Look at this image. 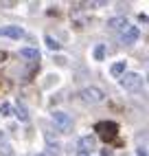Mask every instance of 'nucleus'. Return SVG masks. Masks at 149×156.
<instances>
[{
    "label": "nucleus",
    "instance_id": "nucleus-16",
    "mask_svg": "<svg viewBox=\"0 0 149 156\" xmlns=\"http://www.w3.org/2000/svg\"><path fill=\"white\" fill-rule=\"evenodd\" d=\"M136 156H149V152H147V147H143V145H140V147H138V150H136Z\"/></svg>",
    "mask_w": 149,
    "mask_h": 156
},
{
    "label": "nucleus",
    "instance_id": "nucleus-18",
    "mask_svg": "<svg viewBox=\"0 0 149 156\" xmlns=\"http://www.w3.org/2000/svg\"><path fill=\"white\" fill-rule=\"evenodd\" d=\"M2 141H5V132H0V145H2Z\"/></svg>",
    "mask_w": 149,
    "mask_h": 156
},
{
    "label": "nucleus",
    "instance_id": "nucleus-9",
    "mask_svg": "<svg viewBox=\"0 0 149 156\" xmlns=\"http://www.w3.org/2000/svg\"><path fill=\"white\" fill-rule=\"evenodd\" d=\"M108 27H110L112 31H125L127 27H130V22H127V18L116 16V18H110V20H108Z\"/></svg>",
    "mask_w": 149,
    "mask_h": 156
},
{
    "label": "nucleus",
    "instance_id": "nucleus-15",
    "mask_svg": "<svg viewBox=\"0 0 149 156\" xmlns=\"http://www.w3.org/2000/svg\"><path fill=\"white\" fill-rule=\"evenodd\" d=\"M0 114L2 117H9V114H13V108H11V103H0Z\"/></svg>",
    "mask_w": 149,
    "mask_h": 156
},
{
    "label": "nucleus",
    "instance_id": "nucleus-2",
    "mask_svg": "<svg viewBox=\"0 0 149 156\" xmlns=\"http://www.w3.org/2000/svg\"><path fill=\"white\" fill-rule=\"evenodd\" d=\"M140 86H143V77L138 75V73H125V75L121 77V88L130 90V92L138 90Z\"/></svg>",
    "mask_w": 149,
    "mask_h": 156
},
{
    "label": "nucleus",
    "instance_id": "nucleus-5",
    "mask_svg": "<svg viewBox=\"0 0 149 156\" xmlns=\"http://www.w3.org/2000/svg\"><path fill=\"white\" fill-rule=\"evenodd\" d=\"M94 150H97V139H94V136L86 134V136L79 139V152L81 154H92Z\"/></svg>",
    "mask_w": 149,
    "mask_h": 156
},
{
    "label": "nucleus",
    "instance_id": "nucleus-12",
    "mask_svg": "<svg viewBox=\"0 0 149 156\" xmlns=\"http://www.w3.org/2000/svg\"><path fill=\"white\" fill-rule=\"evenodd\" d=\"M112 75L114 77H123L125 75V62H116V64H112Z\"/></svg>",
    "mask_w": 149,
    "mask_h": 156
},
{
    "label": "nucleus",
    "instance_id": "nucleus-20",
    "mask_svg": "<svg viewBox=\"0 0 149 156\" xmlns=\"http://www.w3.org/2000/svg\"><path fill=\"white\" fill-rule=\"evenodd\" d=\"M37 156H46V154H37Z\"/></svg>",
    "mask_w": 149,
    "mask_h": 156
},
{
    "label": "nucleus",
    "instance_id": "nucleus-21",
    "mask_svg": "<svg viewBox=\"0 0 149 156\" xmlns=\"http://www.w3.org/2000/svg\"><path fill=\"white\" fill-rule=\"evenodd\" d=\"M147 79H149V75H147Z\"/></svg>",
    "mask_w": 149,
    "mask_h": 156
},
{
    "label": "nucleus",
    "instance_id": "nucleus-19",
    "mask_svg": "<svg viewBox=\"0 0 149 156\" xmlns=\"http://www.w3.org/2000/svg\"><path fill=\"white\" fill-rule=\"evenodd\" d=\"M77 156H90V154H81V152H79V154H77Z\"/></svg>",
    "mask_w": 149,
    "mask_h": 156
},
{
    "label": "nucleus",
    "instance_id": "nucleus-14",
    "mask_svg": "<svg viewBox=\"0 0 149 156\" xmlns=\"http://www.w3.org/2000/svg\"><path fill=\"white\" fill-rule=\"evenodd\" d=\"M44 42H46V46H48L50 51H59V42H57V40L53 37V35H46V37H44Z\"/></svg>",
    "mask_w": 149,
    "mask_h": 156
},
{
    "label": "nucleus",
    "instance_id": "nucleus-8",
    "mask_svg": "<svg viewBox=\"0 0 149 156\" xmlns=\"http://www.w3.org/2000/svg\"><path fill=\"white\" fill-rule=\"evenodd\" d=\"M0 35H5V37H11V40H20V37H24V31L20 29V27H0Z\"/></svg>",
    "mask_w": 149,
    "mask_h": 156
},
{
    "label": "nucleus",
    "instance_id": "nucleus-4",
    "mask_svg": "<svg viewBox=\"0 0 149 156\" xmlns=\"http://www.w3.org/2000/svg\"><path fill=\"white\" fill-rule=\"evenodd\" d=\"M97 132L103 139H114L116 132H119V126L112 123V121H101V123H97Z\"/></svg>",
    "mask_w": 149,
    "mask_h": 156
},
{
    "label": "nucleus",
    "instance_id": "nucleus-11",
    "mask_svg": "<svg viewBox=\"0 0 149 156\" xmlns=\"http://www.w3.org/2000/svg\"><path fill=\"white\" fill-rule=\"evenodd\" d=\"M16 117H18L20 121H29V110H26V106H24L22 101L16 103Z\"/></svg>",
    "mask_w": 149,
    "mask_h": 156
},
{
    "label": "nucleus",
    "instance_id": "nucleus-3",
    "mask_svg": "<svg viewBox=\"0 0 149 156\" xmlns=\"http://www.w3.org/2000/svg\"><path fill=\"white\" fill-rule=\"evenodd\" d=\"M53 121H55V126H57L61 132H68V130L72 128V119H70V114L61 112V110H55V112H53Z\"/></svg>",
    "mask_w": 149,
    "mask_h": 156
},
{
    "label": "nucleus",
    "instance_id": "nucleus-1",
    "mask_svg": "<svg viewBox=\"0 0 149 156\" xmlns=\"http://www.w3.org/2000/svg\"><path fill=\"white\" fill-rule=\"evenodd\" d=\"M79 97L86 101V103H101L105 99V92L101 88H97V86H88V88H83L79 92Z\"/></svg>",
    "mask_w": 149,
    "mask_h": 156
},
{
    "label": "nucleus",
    "instance_id": "nucleus-13",
    "mask_svg": "<svg viewBox=\"0 0 149 156\" xmlns=\"http://www.w3.org/2000/svg\"><path fill=\"white\" fill-rule=\"evenodd\" d=\"M94 59H97V62H103V59H105V46H103V44H97V46H94Z\"/></svg>",
    "mask_w": 149,
    "mask_h": 156
},
{
    "label": "nucleus",
    "instance_id": "nucleus-17",
    "mask_svg": "<svg viewBox=\"0 0 149 156\" xmlns=\"http://www.w3.org/2000/svg\"><path fill=\"white\" fill-rule=\"evenodd\" d=\"M101 156H112V150H110V147H105V150H101Z\"/></svg>",
    "mask_w": 149,
    "mask_h": 156
},
{
    "label": "nucleus",
    "instance_id": "nucleus-7",
    "mask_svg": "<svg viewBox=\"0 0 149 156\" xmlns=\"http://www.w3.org/2000/svg\"><path fill=\"white\" fill-rule=\"evenodd\" d=\"M44 139H46V152H44V154H46V156H57V154H59V150H61L59 141L53 136L50 132H46V134H44Z\"/></svg>",
    "mask_w": 149,
    "mask_h": 156
},
{
    "label": "nucleus",
    "instance_id": "nucleus-10",
    "mask_svg": "<svg viewBox=\"0 0 149 156\" xmlns=\"http://www.w3.org/2000/svg\"><path fill=\"white\" fill-rule=\"evenodd\" d=\"M20 57L31 59V62H37L40 59V51L33 48V46H24V48H20Z\"/></svg>",
    "mask_w": 149,
    "mask_h": 156
},
{
    "label": "nucleus",
    "instance_id": "nucleus-6",
    "mask_svg": "<svg viewBox=\"0 0 149 156\" xmlns=\"http://www.w3.org/2000/svg\"><path fill=\"white\" fill-rule=\"evenodd\" d=\"M138 37H140V29L130 24V27H127L123 33H121V42H123V44H134Z\"/></svg>",
    "mask_w": 149,
    "mask_h": 156
}]
</instances>
